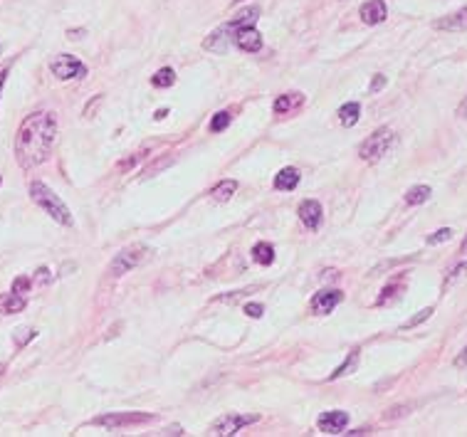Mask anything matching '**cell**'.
Wrapping results in <instances>:
<instances>
[{
	"instance_id": "6da1fadb",
	"label": "cell",
	"mask_w": 467,
	"mask_h": 437,
	"mask_svg": "<svg viewBox=\"0 0 467 437\" xmlns=\"http://www.w3.org/2000/svg\"><path fill=\"white\" fill-rule=\"evenodd\" d=\"M57 139V119L50 112L30 114L15 136V158L23 168H35L45 163Z\"/></svg>"
},
{
	"instance_id": "7a4b0ae2",
	"label": "cell",
	"mask_w": 467,
	"mask_h": 437,
	"mask_svg": "<svg viewBox=\"0 0 467 437\" xmlns=\"http://www.w3.org/2000/svg\"><path fill=\"white\" fill-rule=\"evenodd\" d=\"M30 198H33V200L38 203V205L43 207L45 212H48L52 220H57L60 225H72V212H70V207H67L65 203L60 200V198L52 193V190H50L45 183H40V180L30 183Z\"/></svg>"
},
{
	"instance_id": "3957f363",
	"label": "cell",
	"mask_w": 467,
	"mask_h": 437,
	"mask_svg": "<svg viewBox=\"0 0 467 437\" xmlns=\"http://www.w3.org/2000/svg\"><path fill=\"white\" fill-rule=\"evenodd\" d=\"M393 144H396V134H393L388 126H381L378 131H373L371 136L361 144L359 156L366 161V163H376V161H381L383 156L393 149Z\"/></svg>"
},
{
	"instance_id": "277c9868",
	"label": "cell",
	"mask_w": 467,
	"mask_h": 437,
	"mask_svg": "<svg viewBox=\"0 0 467 437\" xmlns=\"http://www.w3.org/2000/svg\"><path fill=\"white\" fill-rule=\"evenodd\" d=\"M146 257H149V247H146V244H134V247L122 249V252L114 257V262L109 264V274H112V277H122L124 272L139 267V264H141Z\"/></svg>"
},
{
	"instance_id": "5b68a950",
	"label": "cell",
	"mask_w": 467,
	"mask_h": 437,
	"mask_svg": "<svg viewBox=\"0 0 467 437\" xmlns=\"http://www.w3.org/2000/svg\"><path fill=\"white\" fill-rule=\"evenodd\" d=\"M154 415L151 413H107L102 418H95L92 425L97 428H134V425H146L151 423Z\"/></svg>"
},
{
	"instance_id": "8992f818",
	"label": "cell",
	"mask_w": 467,
	"mask_h": 437,
	"mask_svg": "<svg viewBox=\"0 0 467 437\" xmlns=\"http://www.w3.org/2000/svg\"><path fill=\"white\" fill-rule=\"evenodd\" d=\"M50 70L57 80H80V77L87 75V67L82 65L77 57L72 55H60L50 62Z\"/></svg>"
},
{
	"instance_id": "52a82bcc",
	"label": "cell",
	"mask_w": 467,
	"mask_h": 437,
	"mask_svg": "<svg viewBox=\"0 0 467 437\" xmlns=\"http://www.w3.org/2000/svg\"><path fill=\"white\" fill-rule=\"evenodd\" d=\"M257 420H259L257 415H237V413L222 415V418L213 425V435H220V437L235 435V433H240L245 425H252V423H257Z\"/></svg>"
},
{
	"instance_id": "ba28073f",
	"label": "cell",
	"mask_w": 467,
	"mask_h": 437,
	"mask_svg": "<svg viewBox=\"0 0 467 437\" xmlns=\"http://www.w3.org/2000/svg\"><path fill=\"white\" fill-rule=\"evenodd\" d=\"M341 299H344V294H341L339 289H324V291H319V294L311 296V311L319 316L331 314V311L341 304Z\"/></svg>"
},
{
	"instance_id": "9c48e42d",
	"label": "cell",
	"mask_w": 467,
	"mask_h": 437,
	"mask_svg": "<svg viewBox=\"0 0 467 437\" xmlns=\"http://www.w3.org/2000/svg\"><path fill=\"white\" fill-rule=\"evenodd\" d=\"M232 40L242 52H259L262 50V35L255 30V25H245V28H235Z\"/></svg>"
},
{
	"instance_id": "30bf717a",
	"label": "cell",
	"mask_w": 467,
	"mask_h": 437,
	"mask_svg": "<svg viewBox=\"0 0 467 437\" xmlns=\"http://www.w3.org/2000/svg\"><path fill=\"white\" fill-rule=\"evenodd\" d=\"M349 425V415L344 410H334V413H321L319 420H316V428L326 435H339L341 430Z\"/></svg>"
},
{
	"instance_id": "8fae6325",
	"label": "cell",
	"mask_w": 467,
	"mask_h": 437,
	"mask_svg": "<svg viewBox=\"0 0 467 437\" xmlns=\"http://www.w3.org/2000/svg\"><path fill=\"white\" fill-rule=\"evenodd\" d=\"M435 30H443V33H467V5L460 8L458 13H450L445 18L435 20Z\"/></svg>"
},
{
	"instance_id": "7c38bea8",
	"label": "cell",
	"mask_w": 467,
	"mask_h": 437,
	"mask_svg": "<svg viewBox=\"0 0 467 437\" xmlns=\"http://www.w3.org/2000/svg\"><path fill=\"white\" fill-rule=\"evenodd\" d=\"M359 15H361V20L366 25H378V23H383V20L388 18V8H386L383 0H366V3L361 5Z\"/></svg>"
},
{
	"instance_id": "4fadbf2b",
	"label": "cell",
	"mask_w": 467,
	"mask_h": 437,
	"mask_svg": "<svg viewBox=\"0 0 467 437\" xmlns=\"http://www.w3.org/2000/svg\"><path fill=\"white\" fill-rule=\"evenodd\" d=\"M232 25L230 23H225V25H220V28L215 30V33H210L205 38V43H203V48L205 50H213V52H225L227 50V45H230V40H232Z\"/></svg>"
},
{
	"instance_id": "5bb4252c",
	"label": "cell",
	"mask_w": 467,
	"mask_h": 437,
	"mask_svg": "<svg viewBox=\"0 0 467 437\" xmlns=\"http://www.w3.org/2000/svg\"><path fill=\"white\" fill-rule=\"evenodd\" d=\"M297 215H299V220L304 222V227H309V230H316V227L321 225V205H319V200H304L302 205H299Z\"/></svg>"
},
{
	"instance_id": "9a60e30c",
	"label": "cell",
	"mask_w": 467,
	"mask_h": 437,
	"mask_svg": "<svg viewBox=\"0 0 467 437\" xmlns=\"http://www.w3.org/2000/svg\"><path fill=\"white\" fill-rule=\"evenodd\" d=\"M299 185V171L297 168H282L274 176V188L277 190H294Z\"/></svg>"
},
{
	"instance_id": "2e32d148",
	"label": "cell",
	"mask_w": 467,
	"mask_h": 437,
	"mask_svg": "<svg viewBox=\"0 0 467 437\" xmlns=\"http://www.w3.org/2000/svg\"><path fill=\"white\" fill-rule=\"evenodd\" d=\"M25 296L23 294H15V291H10V294H3L0 296V314H18V311L25 309Z\"/></svg>"
},
{
	"instance_id": "e0dca14e",
	"label": "cell",
	"mask_w": 467,
	"mask_h": 437,
	"mask_svg": "<svg viewBox=\"0 0 467 437\" xmlns=\"http://www.w3.org/2000/svg\"><path fill=\"white\" fill-rule=\"evenodd\" d=\"M359 117H361L359 102H349L339 109V122L344 124V126H354V124L359 122Z\"/></svg>"
},
{
	"instance_id": "ac0fdd59",
	"label": "cell",
	"mask_w": 467,
	"mask_h": 437,
	"mask_svg": "<svg viewBox=\"0 0 467 437\" xmlns=\"http://www.w3.org/2000/svg\"><path fill=\"white\" fill-rule=\"evenodd\" d=\"M237 190V183L235 180H222V183H218L215 188L210 190V195H213V200H218V203H225V200H230L232 198V193Z\"/></svg>"
},
{
	"instance_id": "d6986e66",
	"label": "cell",
	"mask_w": 467,
	"mask_h": 437,
	"mask_svg": "<svg viewBox=\"0 0 467 437\" xmlns=\"http://www.w3.org/2000/svg\"><path fill=\"white\" fill-rule=\"evenodd\" d=\"M252 259H255L257 264H272L274 259V247L267 242H259L252 247Z\"/></svg>"
},
{
	"instance_id": "ffe728a7",
	"label": "cell",
	"mask_w": 467,
	"mask_h": 437,
	"mask_svg": "<svg viewBox=\"0 0 467 437\" xmlns=\"http://www.w3.org/2000/svg\"><path fill=\"white\" fill-rule=\"evenodd\" d=\"M304 102V97L302 95H282L274 102V114H284V112H289V109H294V107H299V104Z\"/></svg>"
},
{
	"instance_id": "44dd1931",
	"label": "cell",
	"mask_w": 467,
	"mask_h": 437,
	"mask_svg": "<svg viewBox=\"0 0 467 437\" xmlns=\"http://www.w3.org/2000/svg\"><path fill=\"white\" fill-rule=\"evenodd\" d=\"M356 366H359V348H356V351H351L349 356H346V361L341 363V366L336 368L334 373H331V381H336V378H341V376H346V373L356 371Z\"/></svg>"
},
{
	"instance_id": "7402d4cb",
	"label": "cell",
	"mask_w": 467,
	"mask_h": 437,
	"mask_svg": "<svg viewBox=\"0 0 467 437\" xmlns=\"http://www.w3.org/2000/svg\"><path fill=\"white\" fill-rule=\"evenodd\" d=\"M430 198V185H413L406 193V203L408 205H420Z\"/></svg>"
},
{
	"instance_id": "603a6c76",
	"label": "cell",
	"mask_w": 467,
	"mask_h": 437,
	"mask_svg": "<svg viewBox=\"0 0 467 437\" xmlns=\"http://www.w3.org/2000/svg\"><path fill=\"white\" fill-rule=\"evenodd\" d=\"M176 82V75L171 67H163V70H159L156 75L151 77V85L154 87H161V90H166V87H171Z\"/></svg>"
},
{
	"instance_id": "cb8c5ba5",
	"label": "cell",
	"mask_w": 467,
	"mask_h": 437,
	"mask_svg": "<svg viewBox=\"0 0 467 437\" xmlns=\"http://www.w3.org/2000/svg\"><path fill=\"white\" fill-rule=\"evenodd\" d=\"M232 122V117L227 112H218L215 117L210 119V124H208V129H210L213 134H220V131H225L227 129V124Z\"/></svg>"
},
{
	"instance_id": "d4e9b609",
	"label": "cell",
	"mask_w": 467,
	"mask_h": 437,
	"mask_svg": "<svg viewBox=\"0 0 467 437\" xmlns=\"http://www.w3.org/2000/svg\"><path fill=\"white\" fill-rule=\"evenodd\" d=\"M430 316H433V306H428V309L418 311V314H415L413 319H408L406 324L401 326V329H403V331H406V329H415V326L423 324V321H425V319H430Z\"/></svg>"
},
{
	"instance_id": "484cf974",
	"label": "cell",
	"mask_w": 467,
	"mask_h": 437,
	"mask_svg": "<svg viewBox=\"0 0 467 437\" xmlns=\"http://www.w3.org/2000/svg\"><path fill=\"white\" fill-rule=\"evenodd\" d=\"M450 237H453V230L450 227H443V230H438V232H433V235H428V244H440V242H448Z\"/></svg>"
},
{
	"instance_id": "4316f807",
	"label": "cell",
	"mask_w": 467,
	"mask_h": 437,
	"mask_svg": "<svg viewBox=\"0 0 467 437\" xmlns=\"http://www.w3.org/2000/svg\"><path fill=\"white\" fill-rule=\"evenodd\" d=\"M35 339V329H18L15 331V343L18 346H25L28 341H33Z\"/></svg>"
},
{
	"instance_id": "83f0119b",
	"label": "cell",
	"mask_w": 467,
	"mask_h": 437,
	"mask_svg": "<svg viewBox=\"0 0 467 437\" xmlns=\"http://www.w3.org/2000/svg\"><path fill=\"white\" fill-rule=\"evenodd\" d=\"M30 284H33V282H30L28 277H18L13 282V291H15V294H25V291L30 289Z\"/></svg>"
},
{
	"instance_id": "f1b7e54d",
	"label": "cell",
	"mask_w": 467,
	"mask_h": 437,
	"mask_svg": "<svg viewBox=\"0 0 467 437\" xmlns=\"http://www.w3.org/2000/svg\"><path fill=\"white\" fill-rule=\"evenodd\" d=\"M403 287L401 284H393V287H386L383 289V296L381 299H378V304H388V299H393V296H396V291H401Z\"/></svg>"
},
{
	"instance_id": "f546056e",
	"label": "cell",
	"mask_w": 467,
	"mask_h": 437,
	"mask_svg": "<svg viewBox=\"0 0 467 437\" xmlns=\"http://www.w3.org/2000/svg\"><path fill=\"white\" fill-rule=\"evenodd\" d=\"M465 269H467V262H460V264H458V267H455V269H453V272H450V274H448V279H445V287H448V284H450V282H455V279H458V277H460V274H463V272H465Z\"/></svg>"
},
{
	"instance_id": "4dcf8cb0",
	"label": "cell",
	"mask_w": 467,
	"mask_h": 437,
	"mask_svg": "<svg viewBox=\"0 0 467 437\" xmlns=\"http://www.w3.org/2000/svg\"><path fill=\"white\" fill-rule=\"evenodd\" d=\"M262 304H247L245 306V314L247 316H252V319H259V316H262Z\"/></svg>"
},
{
	"instance_id": "1f68e13d",
	"label": "cell",
	"mask_w": 467,
	"mask_h": 437,
	"mask_svg": "<svg viewBox=\"0 0 467 437\" xmlns=\"http://www.w3.org/2000/svg\"><path fill=\"white\" fill-rule=\"evenodd\" d=\"M383 87H386V77H383V75L373 77V82H371V92H373V95H376V92H381Z\"/></svg>"
},
{
	"instance_id": "d6a6232c",
	"label": "cell",
	"mask_w": 467,
	"mask_h": 437,
	"mask_svg": "<svg viewBox=\"0 0 467 437\" xmlns=\"http://www.w3.org/2000/svg\"><path fill=\"white\" fill-rule=\"evenodd\" d=\"M141 156H144V153H134L131 158H127V161H124V163H119V168H122V171H129V168H131V166H136L139 161H141Z\"/></svg>"
},
{
	"instance_id": "836d02e7",
	"label": "cell",
	"mask_w": 467,
	"mask_h": 437,
	"mask_svg": "<svg viewBox=\"0 0 467 437\" xmlns=\"http://www.w3.org/2000/svg\"><path fill=\"white\" fill-rule=\"evenodd\" d=\"M455 368H467V346L460 351V356L455 358Z\"/></svg>"
},
{
	"instance_id": "e575fe53",
	"label": "cell",
	"mask_w": 467,
	"mask_h": 437,
	"mask_svg": "<svg viewBox=\"0 0 467 437\" xmlns=\"http://www.w3.org/2000/svg\"><path fill=\"white\" fill-rule=\"evenodd\" d=\"M38 282H40V284H48V282H50V269H48V267L38 269Z\"/></svg>"
},
{
	"instance_id": "d590c367",
	"label": "cell",
	"mask_w": 467,
	"mask_h": 437,
	"mask_svg": "<svg viewBox=\"0 0 467 437\" xmlns=\"http://www.w3.org/2000/svg\"><path fill=\"white\" fill-rule=\"evenodd\" d=\"M163 435H183V430H181V425H173V428H166Z\"/></svg>"
},
{
	"instance_id": "8d00e7d4",
	"label": "cell",
	"mask_w": 467,
	"mask_h": 437,
	"mask_svg": "<svg viewBox=\"0 0 467 437\" xmlns=\"http://www.w3.org/2000/svg\"><path fill=\"white\" fill-rule=\"evenodd\" d=\"M458 114H460V117H465V119H467V97H465V102H463V104H460V109H458Z\"/></svg>"
},
{
	"instance_id": "74e56055",
	"label": "cell",
	"mask_w": 467,
	"mask_h": 437,
	"mask_svg": "<svg viewBox=\"0 0 467 437\" xmlns=\"http://www.w3.org/2000/svg\"><path fill=\"white\" fill-rule=\"evenodd\" d=\"M5 77H8V70L0 72V92H3V85H5Z\"/></svg>"
},
{
	"instance_id": "f35d334b",
	"label": "cell",
	"mask_w": 467,
	"mask_h": 437,
	"mask_svg": "<svg viewBox=\"0 0 467 437\" xmlns=\"http://www.w3.org/2000/svg\"><path fill=\"white\" fill-rule=\"evenodd\" d=\"M460 249H463V252H467V237H465V242H463V247H460Z\"/></svg>"
},
{
	"instance_id": "ab89813d",
	"label": "cell",
	"mask_w": 467,
	"mask_h": 437,
	"mask_svg": "<svg viewBox=\"0 0 467 437\" xmlns=\"http://www.w3.org/2000/svg\"><path fill=\"white\" fill-rule=\"evenodd\" d=\"M3 371H5V366H0V373H3Z\"/></svg>"
},
{
	"instance_id": "60d3db41",
	"label": "cell",
	"mask_w": 467,
	"mask_h": 437,
	"mask_svg": "<svg viewBox=\"0 0 467 437\" xmlns=\"http://www.w3.org/2000/svg\"><path fill=\"white\" fill-rule=\"evenodd\" d=\"M232 3H242V0H232Z\"/></svg>"
},
{
	"instance_id": "b9f144b4",
	"label": "cell",
	"mask_w": 467,
	"mask_h": 437,
	"mask_svg": "<svg viewBox=\"0 0 467 437\" xmlns=\"http://www.w3.org/2000/svg\"><path fill=\"white\" fill-rule=\"evenodd\" d=\"M0 183H3V178H0Z\"/></svg>"
}]
</instances>
